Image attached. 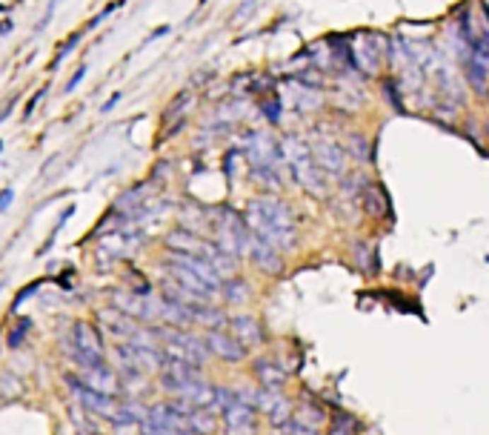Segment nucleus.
<instances>
[{
  "instance_id": "f257e3e1",
  "label": "nucleus",
  "mask_w": 489,
  "mask_h": 435,
  "mask_svg": "<svg viewBox=\"0 0 489 435\" xmlns=\"http://www.w3.org/2000/svg\"><path fill=\"white\" fill-rule=\"evenodd\" d=\"M246 227L255 238L266 241L277 252H289L298 244V230L289 203L277 198H255L246 206Z\"/></svg>"
},
{
  "instance_id": "f03ea898",
  "label": "nucleus",
  "mask_w": 489,
  "mask_h": 435,
  "mask_svg": "<svg viewBox=\"0 0 489 435\" xmlns=\"http://www.w3.org/2000/svg\"><path fill=\"white\" fill-rule=\"evenodd\" d=\"M281 158H284L287 166L292 169V178H295L309 195L323 198V195L329 192V183H326L329 175L315 164V158H312V152H309V143H306V140H301L298 135L284 137V143H281Z\"/></svg>"
},
{
  "instance_id": "7ed1b4c3",
  "label": "nucleus",
  "mask_w": 489,
  "mask_h": 435,
  "mask_svg": "<svg viewBox=\"0 0 489 435\" xmlns=\"http://www.w3.org/2000/svg\"><path fill=\"white\" fill-rule=\"evenodd\" d=\"M63 381H66V387L72 390V395L78 398V404H81L86 412H92V415H98V418H103V421H109V418L115 415V409H117V404H120L117 398L89 390V387L78 378V373H66Z\"/></svg>"
},
{
  "instance_id": "20e7f679",
  "label": "nucleus",
  "mask_w": 489,
  "mask_h": 435,
  "mask_svg": "<svg viewBox=\"0 0 489 435\" xmlns=\"http://www.w3.org/2000/svg\"><path fill=\"white\" fill-rule=\"evenodd\" d=\"M203 341H206L209 355H218L221 361H229V364H238V361H243L246 352H249V349H246L243 344H238L226 329H206Z\"/></svg>"
},
{
  "instance_id": "39448f33",
  "label": "nucleus",
  "mask_w": 489,
  "mask_h": 435,
  "mask_svg": "<svg viewBox=\"0 0 489 435\" xmlns=\"http://www.w3.org/2000/svg\"><path fill=\"white\" fill-rule=\"evenodd\" d=\"M309 152H312L315 164H318L326 175H340V172L346 169V152L338 147L335 140H329V137L312 140V143H309Z\"/></svg>"
},
{
  "instance_id": "423d86ee",
  "label": "nucleus",
  "mask_w": 489,
  "mask_h": 435,
  "mask_svg": "<svg viewBox=\"0 0 489 435\" xmlns=\"http://www.w3.org/2000/svg\"><path fill=\"white\" fill-rule=\"evenodd\" d=\"M78 378H81L89 390H95V392H103V395H112V398H117V392H120L117 370L109 367V361H106V364H98V367H86V370H81Z\"/></svg>"
},
{
  "instance_id": "0eeeda50",
  "label": "nucleus",
  "mask_w": 489,
  "mask_h": 435,
  "mask_svg": "<svg viewBox=\"0 0 489 435\" xmlns=\"http://www.w3.org/2000/svg\"><path fill=\"white\" fill-rule=\"evenodd\" d=\"M246 258H249L263 275H281V272H284V258H281V252L272 249L266 241H260V238H255V235H252V241H249Z\"/></svg>"
},
{
  "instance_id": "6e6552de",
  "label": "nucleus",
  "mask_w": 489,
  "mask_h": 435,
  "mask_svg": "<svg viewBox=\"0 0 489 435\" xmlns=\"http://www.w3.org/2000/svg\"><path fill=\"white\" fill-rule=\"evenodd\" d=\"M255 421H258V409L249 407V404H232L224 415H221V424L226 429V435H252L255 432Z\"/></svg>"
},
{
  "instance_id": "1a4fd4ad",
  "label": "nucleus",
  "mask_w": 489,
  "mask_h": 435,
  "mask_svg": "<svg viewBox=\"0 0 489 435\" xmlns=\"http://www.w3.org/2000/svg\"><path fill=\"white\" fill-rule=\"evenodd\" d=\"M197 255L209 261V266H212V269L218 272V278H221V281H229V278H235V275H238L241 258H235V255L224 252V249H221L215 241H206V238H203V247H200V252H197Z\"/></svg>"
},
{
  "instance_id": "9d476101",
  "label": "nucleus",
  "mask_w": 489,
  "mask_h": 435,
  "mask_svg": "<svg viewBox=\"0 0 489 435\" xmlns=\"http://www.w3.org/2000/svg\"><path fill=\"white\" fill-rule=\"evenodd\" d=\"M163 269H166V275L172 278V281H178L180 286H186L189 289V293L192 295H197L200 301H212L215 298V293H212V289H209L197 275H192L186 266H180V264H175L172 258H163Z\"/></svg>"
},
{
  "instance_id": "9b49d317",
  "label": "nucleus",
  "mask_w": 489,
  "mask_h": 435,
  "mask_svg": "<svg viewBox=\"0 0 489 435\" xmlns=\"http://www.w3.org/2000/svg\"><path fill=\"white\" fill-rule=\"evenodd\" d=\"M98 321H100V327H103L112 338H117V344H120V341H129V338L134 335V329H137V321H132L129 315L117 312L115 307H103V310L98 312Z\"/></svg>"
},
{
  "instance_id": "f8f14e48",
  "label": "nucleus",
  "mask_w": 489,
  "mask_h": 435,
  "mask_svg": "<svg viewBox=\"0 0 489 435\" xmlns=\"http://www.w3.org/2000/svg\"><path fill=\"white\" fill-rule=\"evenodd\" d=\"M252 373L260 384V390H272V392H284V384H287V370L281 364H275L269 358H258L252 364Z\"/></svg>"
},
{
  "instance_id": "ddd939ff",
  "label": "nucleus",
  "mask_w": 489,
  "mask_h": 435,
  "mask_svg": "<svg viewBox=\"0 0 489 435\" xmlns=\"http://www.w3.org/2000/svg\"><path fill=\"white\" fill-rule=\"evenodd\" d=\"M229 335L238 344H243L246 349L263 344V329H260L258 318H252V315H232L229 318Z\"/></svg>"
},
{
  "instance_id": "4468645a",
  "label": "nucleus",
  "mask_w": 489,
  "mask_h": 435,
  "mask_svg": "<svg viewBox=\"0 0 489 435\" xmlns=\"http://www.w3.org/2000/svg\"><path fill=\"white\" fill-rule=\"evenodd\" d=\"M146 418H149V407H144L141 401L129 398V401H120L117 404V409L109 418V424L112 426H144Z\"/></svg>"
},
{
  "instance_id": "2eb2a0df",
  "label": "nucleus",
  "mask_w": 489,
  "mask_h": 435,
  "mask_svg": "<svg viewBox=\"0 0 489 435\" xmlns=\"http://www.w3.org/2000/svg\"><path fill=\"white\" fill-rule=\"evenodd\" d=\"M163 247L169 252H178V255H197L200 247H203V238L189 232V230H183V227H178V230H169L163 235Z\"/></svg>"
},
{
  "instance_id": "dca6fc26",
  "label": "nucleus",
  "mask_w": 489,
  "mask_h": 435,
  "mask_svg": "<svg viewBox=\"0 0 489 435\" xmlns=\"http://www.w3.org/2000/svg\"><path fill=\"white\" fill-rule=\"evenodd\" d=\"M189 312H192V321L203 324L206 329H224L229 324L226 312L221 307H215L212 301H195V304H189Z\"/></svg>"
},
{
  "instance_id": "f3484780",
  "label": "nucleus",
  "mask_w": 489,
  "mask_h": 435,
  "mask_svg": "<svg viewBox=\"0 0 489 435\" xmlns=\"http://www.w3.org/2000/svg\"><path fill=\"white\" fill-rule=\"evenodd\" d=\"M221 295H224V301H226V304L241 307V304H246V301L252 298V289H249L246 278L235 275V278H229V281H224V283H221Z\"/></svg>"
},
{
  "instance_id": "a211bd4d",
  "label": "nucleus",
  "mask_w": 489,
  "mask_h": 435,
  "mask_svg": "<svg viewBox=\"0 0 489 435\" xmlns=\"http://www.w3.org/2000/svg\"><path fill=\"white\" fill-rule=\"evenodd\" d=\"M186 424H189V429L195 435H215L218 424H221V415H215L212 409H192Z\"/></svg>"
},
{
  "instance_id": "6ab92c4d",
  "label": "nucleus",
  "mask_w": 489,
  "mask_h": 435,
  "mask_svg": "<svg viewBox=\"0 0 489 435\" xmlns=\"http://www.w3.org/2000/svg\"><path fill=\"white\" fill-rule=\"evenodd\" d=\"M117 370V381H120V390H129V392H141L146 390L149 378L144 370H137V367H115Z\"/></svg>"
},
{
  "instance_id": "aec40b11",
  "label": "nucleus",
  "mask_w": 489,
  "mask_h": 435,
  "mask_svg": "<svg viewBox=\"0 0 489 435\" xmlns=\"http://www.w3.org/2000/svg\"><path fill=\"white\" fill-rule=\"evenodd\" d=\"M292 421H298V424H304V426H309V429H318V426L326 421V412H323L321 404H309V401H304V404L295 409Z\"/></svg>"
},
{
  "instance_id": "412c9836",
  "label": "nucleus",
  "mask_w": 489,
  "mask_h": 435,
  "mask_svg": "<svg viewBox=\"0 0 489 435\" xmlns=\"http://www.w3.org/2000/svg\"><path fill=\"white\" fill-rule=\"evenodd\" d=\"M161 298L175 301V304H195V301H200L197 295H192L186 286H180V283L172 281V278H163V281H161Z\"/></svg>"
},
{
  "instance_id": "4be33fe9",
  "label": "nucleus",
  "mask_w": 489,
  "mask_h": 435,
  "mask_svg": "<svg viewBox=\"0 0 489 435\" xmlns=\"http://www.w3.org/2000/svg\"><path fill=\"white\" fill-rule=\"evenodd\" d=\"M69 418L75 421V426L81 429V432H86V435H100V426H98V415H92V412H86L81 404H72L69 407Z\"/></svg>"
},
{
  "instance_id": "5701e85b",
  "label": "nucleus",
  "mask_w": 489,
  "mask_h": 435,
  "mask_svg": "<svg viewBox=\"0 0 489 435\" xmlns=\"http://www.w3.org/2000/svg\"><path fill=\"white\" fill-rule=\"evenodd\" d=\"M364 206H367V212L372 215V218H381V215H386V198H384V189L381 186H375V183H367L364 186Z\"/></svg>"
},
{
  "instance_id": "b1692460",
  "label": "nucleus",
  "mask_w": 489,
  "mask_h": 435,
  "mask_svg": "<svg viewBox=\"0 0 489 435\" xmlns=\"http://www.w3.org/2000/svg\"><path fill=\"white\" fill-rule=\"evenodd\" d=\"M466 75H469V84H472L478 92H483L486 78H489V63H486L483 57L472 55V57H469V69H466Z\"/></svg>"
},
{
  "instance_id": "393cba45",
  "label": "nucleus",
  "mask_w": 489,
  "mask_h": 435,
  "mask_svg": "<svg viewBox=\"0 0 489 435\" xmlns=\"http://www.w3.org/2000/svg\"><path fill=\"white\" fill-rule=\"evenodd\" d=\"M29 329H32V318H21L18 324H15V329L9 332V338H6V344L12 346V349H18L23 341H26V335H29Z\"/></svg>"
},
{
  "instance_id": "a878e982",
  "label": "nucleus",
  "mask_w": 489,
  "mask_h": 435,
  "mask_svg": "<svg viewBox=\"0 0 489 435\" xmlns=\"http://www.w3.org/2000/svg\"><path fill=\"white\" fill-rule=\"evenodd\" d=\"M72 215H75V206H69V209H63V215L57 218V224H54V230H52V235H49V241H46L43 247H40V252H38V255H46V252L52 249V244L57 241V235H60V230H63V224H66V221H69V218H72Z\"/></svg>"
},
{
  "instance_id": "bb28decb",
  "label": "nucleus",
  "mask_w": 489,
  "mask_h": 435,
  "mask_svg": "<svg viewBox=\"0 0 489 435\" xmlns=\"http://www.w3.org/2000/svg\"><path fill=\"white\" fill-rule=\"evenodd\" d=\"M329 435H355V421L349 415H338L329 426Z\"/></svg>"
},
{
  "instance_id": "cd10ccee",
  "label": "nucleus",
  "mask_w": 489,
  "mask_h": 435,
  "mask_svg": "<svg viewBox=\"0 0 489 435\" xmlns=\"http://www.w3.org/2000/svg\"><path fill=\"white\" fill-rule=\"evenodd\" d=\"M260 112L266 115V120H272V123H277V120H281V101H263L260 103Z\"/></svg>"
},
{
  "instance_id": "c85d7f7f",
  "label": "nucleus",
  "mask_w": 489,
  "mask_h": 435,
  "mask_svg": "<svg viewBox=\"0 0 489 435\" xmlns=\"http://www.w3.org/2000/svg\"><path fill=\"white\" fill-rule=\"evenodd\" d=\"M38 289H40V281H35V283H29L26 289H21V293H18V298H15V304H12V307L18 310V307H21L23 301H29V298H32V295L38 293Z\"/></svg>"
},
{
  "instance_id": "c756f323",
  "label": "nucleus",
  "mask_w": 489,
  "mask_h": 435,
  "mask_svg": "<svg viewBox=\"0 0 489 435\" xmlns=\"http://www.w3.org/2000/svg\"><path fill=\"white\" fill-rule=\"evenodd\" d=\"M369 255H372V249H369V247H358V264H361V269H364V272H372V269H375V266L369 264Z\"/></svg>"
},
{
  "instance_id": "7c9ffc66",
  "label": "nucleus",
  "mask_w": 489,
  "mask_h": 435,
  "mask_svg": "<svg viewBox=\"0 0 489 435\" xmlns=\"http://www.w3.org/2000/svg\"><path fill=\"white\" fill-rule=\"evenodd\" d=\"M12 200H15V189H12V186H6L4 192H0V212H6V209L12 206Z\"/></svg>"
},
{
  "instance_id": "2f4dec72",
  "label": "nucleus",
  "mask_w": 489,
  "mask_h": 435,
  "mask_svg": "<svg viewBox=\"0 0 489 435\" xmlns=\"http://www.w3.org/2000/svg\"><path fill=\"white\" fill-rule=\"evenodd\" d=\"M84 78H86V66H81V69L75 72V75H72V81L66 84V92H75V89H78V84H81Z\"/></svg>"
},
{
  "instance_id": "473e14b6",
  "label": "nucleus",
  "mask_w": 489,
  "mask_h": 435,
  "mask_svg": "<svg viewBox=\"0 0 489 435\" xmlns=\"http://www.w3.org/2000/svg\"><path fill=\"white\" fill-rule=\"evenodd\" d=\"M120 98H123V95H120V92H115V95H112V98H109V101L100 106V112H103V115H106V112H112V109L120 103Z\"/></svg>"
},
{
  "instance_id": "72a5a7b5",
  "label": "nucleus",
  "mask_w": 489,
  "mask_h": 435,
  "mask_svg": "<svg viewBox=\"0 0 489 435\" xmlns=\"http://www.w3.org/2000/svg\"><path fill=\"white\" fill-rule=\"evenodd\" d=\"M255 4H258V0H243V6L238 9V18H243V15H246V12H249V9L255 6Z\"/></svg>"
},
{
  "instance_id": "f704fd0d",
  "label": "nucleus",
  "mask_w": 489,
  "mask_h": 435,
  "mask_svg": "<svg viewBox=\"0 0 489 435\" xmlns=\"http://www.w3.org/2000/svg\"><path fill=\"white\" fill-rule=\"evenodd\" d=\"M275 435H287V432H284V429H277V432H275Z\"/></svg>"
},
{
  "instance_id": "c9c22d12",
  "label": "nucleus",
  "mask_w": 489,
  "mask_h": 435,
  "mask_svg": "<svg viewBox=\"0 0 489 435\" xmlns=\"http://www.w3.org/2000/svg\"><path fill=\"white\" fill-rule=\"evenodd\" d=\"M4 286H6V281H0V289H4Z\"/></svg>"
},
{
  "instance_id": "e433bc0d",
  "label": "nucleus",
  "mask_w": 489,
  "mask_h": 435,
  "mask_svg": "<svg viewBox=\"0 0 489 435\" xmlns=\"http://www.w3.org/2000/svg\"><path fill=\"white\" fill-rule=\"evenodd\" d=\"M0 152H4V140H0Z\"/></svg>"
}]
</instances>
